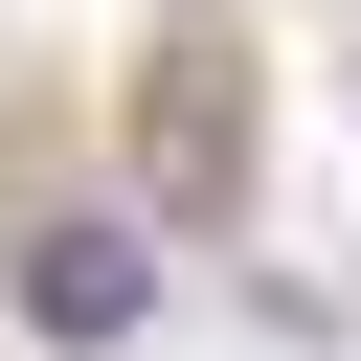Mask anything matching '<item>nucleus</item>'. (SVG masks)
Segmentation results:
<instances>
[{"label":"nucleus","mask_w":361,"mask_h":361,"mask_svg":"<svg viewBox=\"0 0 361 361\" xmlns=\"http://www.w3.org/2000/svg\"><path fill=\"white\" fill-rule=\"evenodd\" d=\"M135 158H158V203H180V226H226V203H248V68H226L203 23H158V68H135Z\"/></svg>","instance_id":"f257e3e1"},{"label":"nucleus","mask_w":361,"mask_h":361,"mask_svg":"<svg viewBox=\"0 0 361 361\" xmlns=\"http://www.w3.org/2000/svg\"><path fill=\"white\" fill-rule=\"evenodd\" d=\"M23 316H45V338H135V316H158V248H135L113 203H68V226H23Z\"/></svg>","instance_id":"f03ea898"},{"label":"nucleus","mask_w":361,"mask_h":361,"mask_svg":"<svg viewBox=\"0 0 361 361\" xmlns=\"http://www.w3.org/2000/svg\"><path fill=\"white\" fill-rule=\"evenodd\" d=\"M180 23H203V0H180Z\"/></svg>","instance_id":"7ed1b4c3"}]
</instances>
